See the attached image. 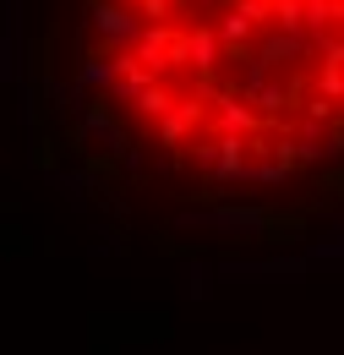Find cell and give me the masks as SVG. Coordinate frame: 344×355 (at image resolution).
Returning <instances> with one entry per match:
<instances>
[{"mask_svg":"<svg viewBox=\"0 0 344 355\" xmlns=\"http://www.w3.org/2000/svg\"><path fill=\"white\" fill-rule=\"evenodd\" d=\"M33 175L115 246L257 263L344 230V0H17Z\"/></svg>","mask_w":344,"mask_h":355,"instance_id":"obj_1","label":"cell"}]
</instances>
